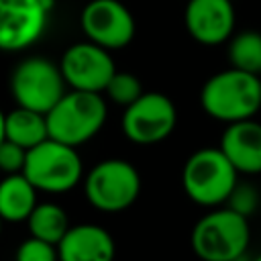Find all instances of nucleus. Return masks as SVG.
<instances>
[{"instance_id":"4468645a","label":"nucleus","mask_w":261,"mask_h":261,"mask_svg":"<svg viewBox=\"0 0 261 261\" xmlns=\"http://www.w3.org/2000/svg\"><path fill=\"white\" fill-rule=\"evenodd\" d=\"M116 245L112 234L100 224H75L57 243L59 261H114Z\"/></svg>"},{"instance_id":"f03ea898","label":"nucleus","mask_w":261,"mask_h":261,"mask_svg":"<svg viewBox=\"0 0 261 261\" xmlns=\"http://www.w3.org/2000/svg\"><path fill=\"white\" fill-rule=\"evenodd\" d=\"M190 243L202 261H241L251 243L249 218L224 204L216 206L194 224Z\"/></svg>"},{"instance_id":"a211bd4d","label":"nucleus","mask_w":261,"mask_h":261,"mask_svg":"<svg viewBox=\"0 0 261 261\" xmlns=\"http://www.w3.org/2000/svg\"><path fill=\"white\" fill-rule=\"evenodd\" d=\"M230 67L251 71L261 77V33L243 31L228 39Z\"/></svg>"},{"instance_id":"9d476101","label":"nucleus","mask_w":261,"mask_h":261,"mask_svg":"<svg viewBox=\"0 0 261 261\" xmlns=\"http://www.w3.org/2000/svg\"><path fill=\"white\" fill-rule=\"evenodd\" d=\"M53 0H0V51H22L39 41Z\"/></svg>"},{"instance_id":"ddd939ff","label":"nucleus","mask_w":261,"mask_h":261,"mask_svg":"<svg viewBox=\"0 0 261 261\" xmlns=\"http://www.w3.org/2000/svg\"><path fill=\"white\" fill-rule=\"evenodd\" d=\"M218 149L232 163L239 175L261 173V122L253 118L228 122L220 135Z\"/></svg>"},{"instance_id":"f3484780","label":"nucleus","mask_w":261,"mask_h":261,"mask_svg":"<svg viewBox=\"0 0 261 261\" xmlns=\"http://www.w3.org/2000/svg\"><path fill=\"white\" fill-rule=\"evenodd\" d=\"M27 226L31 237H37L41 241H47L51 245H57L61 237L69 228V218L65 210L55 202H37L33 212L27 218Z\"/></svg>"},{"instance_id":"7ed1b4c3","label":"nucleus","mask_w":261,"mask_h":261,"mask_svg":"<svg viewBox=\"0 0 261 261\" xmlns=\"http://www.w3.org/2000/svg\"><path fill=\"white\" fill-rule=\"evenodd\" d=\"M106 100L98 92L69 90L45 114L49 139L80 147L90 141L106 122Z\"/></svg>"},{"instance_id":"6e6552de","label":"nucleus","mask_w":261,"mask_h":261,"mask_svg":"<svg viewBox=\"0 0 261 261\" xmlns=\"http://www.w3.org/2000/svg\"><path fill=\"white\" fill-rule=\"evenodd\" d=\"M175 124V104L161 92H143L135 102L124 106L120 120L122 135L137 145H155L167 139Z\"/></svg>"},{"instance_id":"20e7f679","label":"nucleus","mask_w":261,"mask_h":261,"mask_svg":"<svg viewBox=\"0 0 261 261\" xmlns=\"http://www.w3.org/2000/svg\"><path fill=\"white\" fill-rule=\"evenodd\" d=\"M237 181L239 171L218 147H202L194 151L181 169L186 196L204 208L222 206Z\"/></svg>"},{"instance_id":"b1692460","label":"nucleus","mask_w":261,"mask_h":261,"mask_svg":"<svg viewBox=\"0 0 261 261\" xmlns=\"http://www.w3.org/2000/svg\"><path fill=\"white\" fill-rule=\"evenodd\" d=\"M253 261H261V255H257V257H255V259H253Z\"/></svg>"},{"instance_id":"dca6fc26","label":"nucleus","mask_w":261,"mask_h":261,"mask_svg":"<svg viewBox=\"0 0 261 261\" xmlns=\"http://www.w3.org/2000/svg\"><path fill=\"white\" fill-rule=\"evenodd\" d=\"M4 135L8 141H12L24 149H31L49 137L47 118L43 112H37V110L24 108V106H16L14 110L6 112V116H4Z\"/></svg>"},{"instance_id":"5701e85b","label":"nucleus","mask_w":261,"mask_h":261,"mask_svg":"<svg viewBox=\"0 0 261 261\" xmlns=\"http://www.w3.org/2000/svg\"><path fill=\"white\" fill-rule=\"evenodd\" d=\"M4 116H6V112L0 110V143L6 139V135H4Z\"/></svg>"},{"instance_id":"1a4fd4ad","label":"nucleus","mask_w":261,"mask_h":261,"mask_svg":"<svg viewBox=\"0 0 261 261\" xmlns=\"http://www.w3.org/2000/svg\"><path fill=\"white\" fill-rule=\"evenodd\" d=\"M59 69L71 90L102 94L114 75L116 65L108 49L92 41H82L65 49L59 61Z\"/></svg>"},{"instance_id":"412c9836","label":"nucleus","mask_w":261,"mask_h":261,"mask_svg":"<svg viewBox=\"0 0 261 261\" xmlns=\"http://www.w3.org/2000/svg\"><path fill=\"white\" fill-rule=\"evenodd\" d=\"M14 261H59L57 245H51L37 237H29L18 245Z\"/></svg>"},{"instance_id":"4be33fe9","label":"nucleus","mask_w":261,"mask_h":261,"mask_svg":"<svg viewBox=\"0 0 261 261\" xmlns=\"http://www.w3.org/2000/svg\"><path fill=\"white\" fill-rule=\"evenodd\" d=\"M24 159H27V149L4 139L0 143V171L4 175L10 173H22L24 167Z\"/></svg>"},{"instance_id":"aec40b11","label":"nucleus","mask_w":261,"mask_h":261,"mask_svg":"<svg viewBox=\"0 0 261 261\" xmlns=\"http://www.w3.org/2000/svg\"><path fill=\"white\" fill-rule=\"evenodd\" d=\"M259 204H261V192L247 181H237L224 202V206H228L230 210L239 212L245 218H251L259 210Z\"/></svg>"},{"instance_id":"2eb2a0df","label":"nucleus","mask_w":261,"mask_h":261,"mask_svg":"<svg viewBox=\"0 0 261 261\" xmlns=\"http://www.w3.org/2000/svg\"><path fill=\"white\" fill-rule=\"evenodd\" d=\"M37 188L22 175L10 173L0 181V218L6 222H22L37 206Z\"/></svg>"},{"instance_id":"6ab92c4d","label":"nucleus","mask_w":261,"mask_h":261,"mask_svg":"<svg viewBox=\"0 0 261 261\" xmlns=\"http://www.w3.org/2000/svg\"><path fill=\"white\" fill-rule=\"evenodd\" d=\"M104 94L114 104L128 106L130 102H135L143 94V86H141L137 75H133L128 71H114V75L110 77V82L104 88Z\"/></svg>"},{"instance_id":"9b49d317","label":"nucleus","mask_w":261,"mask_h":261,"mask_svg":"<svg viewBox=\"0 0 261 261\" xmlns=\"http://www.w3.org/2000/svg\"><path fill=\"white\" fill-rule=\"evenodd\" d=\"M88 41L112 51L126 47L135 37V18L118 0H90L80 14Z\"/></svg>"},{"instance_id":"f8f14e48","label":"nucleus","mask_w":261,"mask_h":261,"mask_svg":"<svg viewBox=\"0 0 261 261\" xmlns=\"http://www.w3.org/2000/svg\"><path fill=\"white\" fill-rule=\"evenodd\" d=\"M184 22L196 43L206 47L222 45L234 31V6L230 0H188Z\"/></svg>"},{"instance_id":"423d86ee","label":"nucleus","mask_w":261,"mask_h":261,"mask_svg":"<svg viewBox=\"0 0 261 261\" xmlns=\"http://www.w3.org/2000/svg\"><path fill=\"white\" fill-rule=\"evenodd\" d=\"M84 192L96 210L122 212L139 198L141 175L126 159H104L88 171L84 179Z\"/></svg>"},{"instance_id":"393cba45","label":"nucleus","mask_w":261,"mask_h":261,"mask_svg":"<svg viewBox=\"0 0 261 261\" xmlns=\"http://www.w3.org/2000/svg\"><path fill=\"white\" fill-rule=\"evenodd\" d=\"M2 222H4V220H2V218H0V232H2Z\"/></svg>"},{"instance_id":"0eeeda50","label":"nucleus","mask_w":261,"mask_h":261,"mask_svg":"<svg viewBox=\"0 0 261 261\" xmlns=\"http://www.w3.org/2000/svg\"><path fill=\"white\" fill-rule=\"evenodd\" d=\"M65 80L57 63L35 55L22 59L10 75V92L16 106H24L47 114L67 92Z\"/></svg>"},{"instance_id":"f257e3e1","label":"nucleus","mask_w":261,"mask_h":261,"mask_svg":"<svg viewBox=\"0 0 261 261\" xmlns=\"http://www.w3.org/2000/svg\"><path fill=\"white\" fill-rule=\"evenodd\" d=\"M200 106L224 124L253 118L261 110V77L237 67L222 69L204 82Z\"/></svg>"},{"instance_id":"39448f33","label":"nucleus","mask_w":261,"mask_h":261,"mask_svg":"<svg viewBox=\"0 0 261 261\" xmlns=\"http://www.w3.org/2000/svg\"><path fill=\"white\" fill-rule=\"evenodd\" d=\"M84 165L77 147L45 139L27 149L22 175L37 188V192L63 194L75 188L82 179Z\"/></svg>"}]
</instances>
